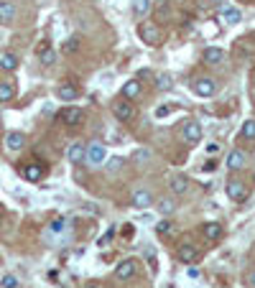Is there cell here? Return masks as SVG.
<instances>
[{"label": "cell", "instance_id": "6da1fadb", "mask_svg": "<svg viewBox=\"0 0 255 288\" xmlns=\"http://www.w3.org/2000/svg\"><path fill=\"white\" fill-rule=\"evenodd\" d=\"M59 123H64V125H69V128H74V125H79L82 120H84V112L79 110V107H74V105H69V107H62L59 110Z\"/></svg>", "mask_w": 255, "mask_h": 288}, {"label": "cell", "instance_id": "7a4b0ae2", "mask_svg": "<svg viewBox=\"0 0 255 288\" xmlns=\"http://www.w3.org/2000/svg\"><path fill=\"white\" fill-rule=\"evenodd\" d=\"M191 89H194V94H199V97H212V94L217 92V84H214L212 76H199V79L191 82Z\"/></svg>", "mask_w": 255, "mask_h": 288}, {"label": "cell", "instance_id": "3957f363", "mask_svg": "<svg viewBox=\"0 0 255 288\" xmlns=\"http://www.w3.org/2000/svg\"><path fill=\"white\" fill-rule=\"evenodd\" d=\"M89 166H102L107 161V150L102 143H89L87 145V158H84Z\"/></svg>", "mask_w": 255, "mask_h": 288}, {"label": "cell", "instance_id": "277c9868", "mask_svg": "<svg viewBox=\"0 0 255 288\" xmlns=\"http://www.w3.org/2000/svg\"><path fill=\"white\" fill-rule=\"evenodd\" d=\"M138 36H140L148 46H158V44H161V31H158L156 26H151V23H140V26H138Z\"/></svg>", "mask_w": 255, "mask_h": 288}, {"label": "cell", "instance_id": "5b68a950", "mask_svg": "<svg viewBox=\"0 0 255 288\" xmlns=\"http://www.w3.org/2000/svg\"><path fill=\"white\" fill-rule=\"evenodd\" d=\"M23 145H26V136L21 130L5 133V150L8 153H18V150H23Z\"/></svg>", "mask_w": 255, "mask_h": 288}, {"label": "cell", "instance_id": "8992f818", "mask_svg": "<svg viewBox=\"0 0 255 288\" xmlns=\"http://www.w3.org/2000/svg\"><path fill=\"white\" fill-rule=\"evenodd\" d=\"M130 204H133L135 209H148V207L153 204V194H151L148 189H135V191H133Z\"/></svg>", "mask_w": 255, "mask_h": 288}, {"label": "cell", "instance_id": "52a82bcc", "mask_svg": "<svg viewBox=\"0 0 255 288\" xmlns=\"http://www.w3.org/2000/svg\"><path fill=\"white\" fill-rule=\"evenodd\" d=\"M227 168L230 171H240V168H245V163H248V156H245V150H240V148H235V150H230V156H227Z\"/></svg>", "mask_w": 255, "mask_h": 288}, {"label": "cell", "instance_id": "ba28073f", "mask_svg": "<svg viewBox=\"0 0 255 288\" xmlns=\"http://www.w3.org/2000/svg\"><path fill=\"white\" fill-rule=\"evenodd\" d=\"M113 115L120 120V123H128V120H133V115H135V110H133V105L130 102H113Z\"/></svg>", "mask_w": 255, "mask_h": 288}, {"label": "cell", "instance_id": "9c48e42d", "mask_svg": "<svg viewBox=\"0 0 255 288\" xmlns=\"http://www.w3.org/2000/svg\"><path fill=\"white\" fill-rule=\"evenodd\" d=\"M227 197L230 199H235V202H243V199H248V186H245V181H230L227 184Z\"/></svg>", "mask_w": 255, "mask_h": 288}, {"label": "cell", "instance_id": "30bf717a", "mask_svg": "<svg viewBox=\"0 0 255 288\" xmlns=\"http://www.w3.org/2000/svg\"><path fill=\"white\" fill-rule=\"evenodd\" d=\"M202 59H204V64H209V67H220V64L225 62V51L217 49V46H209V49H204Z\"/></svg>", "mask_w": 255, "mask_h": 288}, {"label": "cell", "instance_id": "8fae6325", "mask_svg": "<svg viewBox=\"0 0 255 288\" xmlns=\"http://www.w3.org/2000/svg\"><path fill=\"white\" fill-rule=\"evenodd\" d=\"M135 268H138L135 260H130V258H128V260H120V263L115 265V278H118V281H125V278H130V276L135 273Z\"/></svg>", "mask_w": 255, "mask_h": 288}, {"label": "cell", "instance_id": "7c38bea8", "mask_svg": "<svg viewBox=\"0 0 255 288\" xmlns=\"http://www.w3.org/2000/svg\"><path fill=\"white\" fill-rule=\"evenodd\" d=\"M18 64H21L18 54H13V51H0V69H3V72H15Z\"/></svg>", "mask_w": 255, "mask_h": 288}, {"label": "cell", "instance_id": "4fadbf2b", "mask_svg": "<svg viewBox=\"0 0 255 288\" xmlns=\"http://www.w3.org/2000/svg\"><path fill=\"white\" fill-rule=\"evenodd\" d=\"M184 141H187V143H199V141H202V125H199V123L189 120V123L184 125Z\"/></svg>", "mask_w": 255, "mask_h": 288}, {"label": "cell", "instance_id": "5bb4252c", "mask_svg": "<svg viewBox=\"0 0 255 288\" xmlns=\"http://www.w3.org/2000/svg\"><path fill=\"white\" fill-rule=\"evenodd\" d=\"M15 13L18 10H15V5L10 0H0V23H5V26L13 23L15 21Z\"/></svg>", "mask_w": 255, "mask_h": 288}, {"label": "cell", "instance_id": "9a60e30c", "mask_svg": "<svg viewBox=\"0 0 255 288\" xmlns=\"http://www.w3.org/2000/svg\"><path fill=\"white\" fill-rule=\"evenodd\" d=\"M57 97L62 100V102H74L77 97H79V89L74 87V84H62V87H57Z\"/></svg>", "mask_w": 255, "mask_h": 288}, {"label": "cell", "instance_id": "2e32d148", "mask_svg": "<svg viewBox=\"0 0 255 288\" xmlns=\"http://www.w3.org/2000/svg\"><path fill=\"white\" fill-rule=\"evenodd\" d=\"M66 158L71 161V163H82L84 158H87V148L82 143H71L69 145V150H66Z\"/></svg>", "mask_w": 255, "mask_h": 288}, {"label": "cell", "instance_id": "e0dca14e", "mask_svg": "<svg viewBox=\"0 0 255 288\" xmlns=\"http://www.w3.org/2000/svg\"><path fill=\"white\" fill-rule=\"evenodd\" d=\"M39 59H41V64L51 67V64L57 62V51H54L49 44H41V46H39Z\"/></svg>", "mask_w": 255, "mask_h": 288}, {"label": "cell", "instance_id": "ac0fdd59", "mask_svg": "<svg viewBox=\"0 0 255 288\" xmlns=\"http://www.w3.org/2000/svg\"><path fill=\"white\" fill-rule=\"evenodd\" d=\"M196 258H199V253H196V247H194V245H181V247H179V260H181L184 265L194 263Z\"/></svg>", "mask_w": 255, "mask_h": 288}, {"label": "cell", "instance_id": "d6986e66", "mask_svg": "<svg viewBox=\"0 0 255 288\" xmlns=\"http://www.w3.org/2000/svg\"><path fill=\"white\" fill-rule=\"evenodd\" d=\"M140 94V82L138 79H128L125 84H123V97L125 100H135Z\"/></svg>", "mask_w": 255, "mask_h": 288}, {"label": "cell", "instance_id": "ffe728a7", "mask_svg": "<svg viewBox=\"0 0 255 288\" xmlns=\"http://www.w3.org/2000/svg\"><path fill=\"white\" fill-rule=\"evenodd\" d=\"M23 176H26L28 181H41V176H44V168H41L39 163H28V166L23 168Z\"/></svg>", "mask_w": 255, "mask_h": 288}, {"label": "cell", "instance_id": "44dd1931", "mask_svg": "<svg viewBox=\"0 0 255 288\" xmlns=\"http://www.w3.org/2000/svg\"><path fill=\"white\" fill-rule=\"evenodd\" d=\"M204 237L207 240H220L222 237V224L220 222H207L204 224Z\"/></svg>", "mask_w": 255, "mask_h": 288}, {"label": "cell", "instance_id": "7402d4cb", "mask_svg": "<svg viewBox=\"0 0 255 288\" xmlns=\"http://www.w3.org/2000/svg\"><path fill=\"white\" fill-rule=\"evenodd\" d=\"M187 189H189V181H187L184 176H174V179H171V191H174L176 197L187 194Z\"/></svg>", "mask_w": 255, "mask_h": 288}, {"label": "cell", "instance_id": "603a6c76", "mask_svg": "<svg viewBox=\"0 0 255 288\" xmlns=\"http://www.w3.org/2000/svg\"><path fill=\"white\" fill-rule=\"evenodd\" d=\"M222 21H227L230 26H235V23L243 21V13H240L238 8H225V10H222Z\"/></svg>", "mask_w": 255, "mask_h": 288}, {"label": "cell", "instance_id": "cb8c5ba5", "mask_svg": "<svg viewBox=\"0 0 255 288\" xmlns=\"http://www.w3.org/2000/svg\"><path fill=\"white\" fill-rule=\"evenodd\" d=\"M151 0H133V13L138 15V18H143V15H148L151 13Z\"/></svg>", "mask_w": 255, "mask_h": 288}, {"label": "cell", "instance_id": "d4e9b609", "mask_svg": "<svg viewBox=\"0 0 255 288\" xmlns=\"http://www.w3.org/2000/svg\"><path fill=\"white\" fill-rule=\"evenodd\" d=\"M13 97H15L13 82H0V102H10Z\"/></svg>", "mask_w": 255, "mask_h": 288}, {"label": "cell", "instance_id": "484cf974", "mask_svg": "<svg viewBox=\"0 0 255 288\" xmlns=\"http://www.w3.org/2000/svg\"><path fill=\"white\" fill-rule=\"evenodd\" d=\"M158 212H161V217H169L176 212V202L174 199H161L158 202Z\"/></svg>", "mask_w": 255, "mask_h": 288}, {"label": "cell", "instance_id": "4316f807", "mask_svg": "<svg viewBox=\"0 0 255 288\" xmlns=\"http://www.w3.org/2000/svg\"><path fill=\"white\" fill-rule=\"evenodd\" d=\"M174 87V76L171 74H161L158 79H156V89H161V92H169Z\"/></svg>", "mask_w": 255, "mask_h": 288}, {"label": "cell", "instance_id": "83f0119b", "mask_svg": "<svg viewBox=\"0 0 255 288\" xmlns=\"http://www.w3.org/2000/svg\"><path fill=\"white\" fill-rule=\"evenodd\" d=\"M240 136H243L245 141H253V138H255V120H245V123H243Z\"/></svg>", "mask_w": 255, "mask_h": 288}, {"label": "cell", "instance_id": "f1b7e54d", "mask_svg": "<svg viewBox=\"0 0 255 288\" xmlns=\"http://www.w3.org/2000/svg\"><path fill=\"white\" fill-rule=\"evenodd\" d=\"M18 286H21V281H18L13 273H8V276L0 278V288H18Z\"/></svg>", "mask_w": 255, "mask_h": 288}, {"label": "cell", "instance_id": "f546056e", "mask_svg": "<svg viewBox=\"0 0 255 288\" xmlns=\"http://www.w3.org/2000/svg\"><path fill=\"white\" fill-rule=\"evenodd\" d=\"M105 168H107V171H120V168H123V158H120V156H113V158L105 163Z\"/></svg>", "mask_w": 255, "mask_h": 288}, {"label": "cell", "instance_id": "4dcf8cb0", "mask_svg": "<svg viewBox=\"0 0 255 288\" xmlns=\"http://www.w3.org/2000/svg\"><path fill=\"white\" fill-rule=\"evenodd\" d=\"M77 49H79V39H77V36L66 39V44L62 46V51H66V54H71V51H77Z\"/></svg>", "mask_w": 255, "mask_h": 288}, {"label": "cell", "instance_id": "1f68e13d", "mask_svg": "<svg viewBox=\"0 0 255 288\" xmlns=\"http://www.w3.org/2000/svg\"><path fill=\"white\" fill-rule=\"evenodd\" d=\"M156 232H158V235H169V232H171V222H169V219L163 217V219H161V222L156 224Z\"/></svg>", "mask_w": 255, "mask_h": 288}, {"label": "cell", "instance_id": "d6a6232c", "mask_svg": "<svg viewBox=\"0 0 255 288\" xmlns=\"http://www.w3.org/2000/svg\"><path fill=\"white\" fill-rule=\"evenodd\" d=\"M66 229V219H54L51 222V227H49V232L54 235V232H64Z\"/></svg>", "mask_w": 255, "mask_h": 288}, {"label": "cell", "instance_id": "836d02e7", "mask_svg": "<svg viewBox=\"0 0 255 288\" xmlns=\"http://www.w3.org/2000/svg\"><path fill=\"white\" fill-rule=\"evenodd\" d=\"M135 158H138V161H148V158H151V150H138Z\"/></svg>", "mask_w": 255, "mask_h": 288}, {"label": "cell", "instance_id": "e575fe53", "mask_svg": "<svg viewBox=\"0 0 255 288\" xmlns=\"http://www.w3.org/2000/svg\"><path fill=\"white\" fill-rule=\"evenodd\" d=\"M169 112H171L169 107H158V110H156V115H158V118H163V115H169Z\"/></svg>", "mask_w": 255, "mask_h": 288}, {"label": "cell", "instance_id": "d590c367", "mask_svg": "<svg viewBox=\"0 0 255 288\" xmlns=\"http://www.w3.org/2000/svg\"><path fill=\"white\" fill-rule=\"evenodd\" d=\"M248 286H253V288H255V271L250 273V276H248Z\"/></svg>", "mask_w": 255, "mask_h": 288}, {"label": "cell", "instance_id": "8d00e7d4", "mask_svg": "<svg viewBox=\"0 0 255 288\" xmlns=\"http://www.w3.org/2000/svg\"><path fill=\"white\" fill-rule=\"evenodd\" d=\"M209 3H212V5H222L225 0H209Z\"/></svg>", "mask_w": 255, "mask_h": 288}, {"label": "cell", "instance_id": "74e56055", "mask_svg": "<svg viewBox=\"0 0 255 288\" xmlns=\"http://www.w3.org/2000/svg\"><path fill=\"white\" fill-rule=\"evenodd\" d=\"M87 288H100V286H87Z\"/></svg>", "mask_w": 255, "mask_h": 288}, {"label": "cell", "instance_id": "f35d334b", "mask_svg": "<svg viewBox=\"0 0 255 288\" xmlns=\"http://www.w3.org/2000/svg\"><path fill=\"white\" fill-rule=\"evenodd\" d=\"M0 133H3V123H0Z\"/></svg>", "mask_w": 255, "mask_h": 288}]
</instances>
